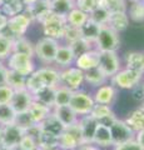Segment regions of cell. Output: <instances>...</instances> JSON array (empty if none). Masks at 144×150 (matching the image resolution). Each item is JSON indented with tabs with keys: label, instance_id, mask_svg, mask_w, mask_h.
Segmentation results:
<instances>
[{
	"label": "cell",
	"instance_id": "cell-46",
	"mask_svg": "<svg viewBox=\"0 0 144 150\" xmlns=\"http://www.w3.org/2000/svg\"><path fill=\"white\" fill-rule=\"evenodd\" d=\"M131 94H132V99L135 103H138L139 105H142L144 103V81L139 83L138 85L134 86L131 90Z\"/></svg>",
	"mask_w": 144,
	"mask_h": 150
},
{
	"label": "cell",
	"instance_id": "cell-28",
	"mask_svg": "<svg viewBox=\"0 0 144 150\" xmlns=\"http://www.w3.org/2000/svg\"><path fill=\"white\" fill-rule=\"evenodd\" d=\"M77 6V0H50L52 13L65 18Z\"/></svg>",
	"mask_w": 144,
	"mask_h": 150
},
{
	"label": "cell",
	"instance_id": "cell-17",
	"mask_svg": "<svg viewBox=\"0 0 144 150\" xmlns=\"http://www.w3.org/2000/svg\"><path fill=\"white\" fill-rule=\"evenodd\" d=\"M74 62H75V55L73 53L72 46L64 44V43H60L57 55H55V60H54L55 68H58L60 70V69L73 67Z\"/></svg>",
	"mask_w": 144,
	"mask_h": 150
},
{
	"label": "cell",
	"instance_id": "cell-18",
	"mask_svg": "<svg viewBox=\"0 0 144 150\" xmlns=\"http://www.w3.org/2000/svg\"><path fill=\"white\" fill-rule=\"evenodd\" d=\"M25 11L29 14L31 20L41 24L50 14H52V9H50V0H39L34 5L29 8H25Z\"/></svg>",
	"mask_w": 144,
	"mask_h": 150
},
{
	"label": "cell",
	"instance_id": "cell-39",
	"mask_svg": "<svg viewBox=\"0 0 144 150\" xmlns=\"http://www.w3.org/2000/svg\"><path fill=\"white\" fill-rule=\"evenodd\" d=\"M110 15H111V14L106 10L105 8L99 5L98 8L95 9V10H93L89 14V20H92L93 23H95V24H98L100 26H104V25H108Z\"/></svg>",
	"mask_w": 144,
	"mask_h": 150
},
{
	"label": "cell",
	"instance_id": "cell-22",
	"mask_svg": "<svg viewBox=\"0 0 144 150\" xmlns=\"http://www.w3.org/2000/svg\"><path fill=\"white\" fill-rule=\"evenodd\" d=\"M108 81H109V79L105 76V74L101 71L98 67L84 71V83L94 89L104 85V84H106Z\"/></svg>",
	"mask_w": 144,
	"mask_h": 150
},
{
	"label": "cell",
	"instance_id": "cell-52",
	"mask_svg": "<svg viewBox=\"0 0 144 150\" xmlns=\"http://www.w3.org/2000/svg\"><path fill=\"white\" fill-rule=\"evenodd\" d=\"M78 150H101V149L94 144H82L78 148Z\"/></svg>",
	"mask_w": 144,
	"mask_h": 150
},
{
	"label": "cell",
	"instance_id": "cell-34",
	"mask_svg": "<svg viewBox=\"0 0 144 150\" xmlns=\"http://www.w3.org/2000/svg\"><path fill=\"white\" fill-rule=\"evenodd\" d=\"M88 20H89V14L84 13L80 9H78L77 6L65 16L67 24L70 26H75V28H82Z\"/></svg>",
	"mask_w": 144,
	"mask_h": 150
},
{
	"label": "cell",
	"instance_id": "cell-32",
	"mask_svg": "<svg viewBox=\"0 0 144 150\" xmlns=\"http://www.w3.org/2000/svg\"><path fill=\"white\" fill-rule=\"evenodd\" d=\"M52 109L53 108H49L46 105L40 104V103L33 101V104H31L30 109H29V114L31 115V118H33L35 124H40V123H43L49 115H52Z\"/></svg>",
	"mask_w": 144,
	"mask_h": 150
},
{
	"label": "cell",
	"instance_id": "cell-49",
	"mask_svg": "<svg viewBox=\"0 0 144 150\" xmlns=\"http://www.w3.org/2000/svg\"><path fill=\"white\" fill-rule=\"evenodd\" d=\"M6 75H8V68L5 64L1 63L0 64V86L6 85Z\"/></svg>",
	"mask_w": 144,
	"mask_h": 150
},
{
	"label": "cell",
	"instance_id": "cell-43",
	"mask_svg": "<svg viewBox=\"0 0 144 150\" xmlns=\"http://www.w3.org/2000/svg\"><path fill=\"white\" fill-rule=\"evenodd\" d=\"M80 39V30L79 28L75 26H70L67 24L65 31H64V36H63V43L67 45H72L73 43H75L77 40Z\"/></svg>",
	"mask_w": 144,
	"mask_h": 150
},
{
	"label": "cell",
	"instance_id": "cell-2",
	"mask_svg": "<svg viewBox=\"0 0 144 150\" xmlns=\"http://www.w3.org/2000/svg\"><path fill=\"white\" fill-rule=\"evenodd\" d=\"M59 45H60V41L54 40L52 38H48V36L40 38L34 44V50H35L34 59H38L45 67L54 65L55 55H57Z\"/></svg>",
	"mask_w": 144,
	"mask_h": 150
},
{
	"label": "cell",
	"instance_id": "cell-37",
	"mask_svg": "<svg viewBox=\"0 0 144 150\" xmlns=\"http://www.w3.org/2000/svg\"><path fill=\"white\" fill-rule=\"evenodd\" d=\"M73 91L63 85H58L55 88V96H54V106H65L69 105L72 99Z\"/></svg>",
	"mask_w": 144,
	"mask_h": 150
},
{
	"label": "cell",
	"instance_id": "cell-8",
	"mask_svg": "<svg viewBox=\"0 0 144 150\" xmlns=\"http://www.w3.org/2000/svg\"><path fill=\"white\" fill-rule=\"evenodd\" d=\"M31 24H33V20H31L30 15L24 10L23 13L18 14V15L9 18L5 33L9 36H11L14 40V39H16V38L25 36L26 31L29 30Z\"/></svg>",
	"mask_w": 144,
	"mask_h": 150
},
{
	"label": "cell",
	"instance_id": "cell-41",
	"mask_svg": "<svg viewBox=\"0 0 144 150\" xmlns=\"http://www.w3.org/2000/svg\"><path fill=\"white\" fill-rule=\"evenodd\" d=\"M16 112L14 111L10 104H0V126L14 124Z\"/></svg>",
	"mask_w": 144,
	"mask_h": 150
},
{
	"label": "cell",
	"instance_id": "cell-3",
	"mask_svg": "<svg viewBox=\"0 0 144 150\" xmlns=\"http://www.w3.org/2000/svg\"><path fill=\"white\" fill-rule=\"evenodd\" d=\"M143 79L144 73L128 68H122L114 76L109 79V83L118 90H132L135 85L143 81Z\"/></svg>",
	"mask_w": 144,
	"mask_h": 150
},
{
	"label": "cell",
	"instance_id": "cell-19",
	"mask_svg": "<svg viewBox=\"0 0 144 150\" xmlns=\"http://www.w3.org/2000/svg\"><path fill=\"white\" fill-rule=\"evenodd\" d=\"M52 114L59 120L64 128H69L72 125H75L79 121V116L69 105L65 106H54L52 109Z\"/></svg>",
	"mask_w": 144,
	"mask_h": 150
},
{
	"label": "cell",
	"instance_id": "cell-38",
	"mask_svg": "<svg viewBox=\"0 0 144 150\" xmlns=\"http://www.w3.org/2000/svg\"><path fill=\"white\" fill-rule=\"evenodd\" d=\"M25 84H26V78L23 75L18 74L13 70L8 69V75H6V85H9L14 91L15 90H21L25 89Z\"/></svg>",
	"mask_w": 144,
	"mask_h": 150
},
{
	"label": "cell",
	"instance_id": "cell-35",
	"mask_svg": "<svg viewBox=\"0 0 144 150\" xmlns=\"http://www.w3.org/2000/svg\"><path fill=\"white\" fill-rule=\"evenodd\" d=\"M128 5L127 14L133 21H144V1L143 0H133Z\"/></svg>",
	"mask_w": 144,
	"mask_h": 150
},
{
	"label": "cell",
	"instance_id": "cell-4",
	"mask_svg": "<svg viewBox=\"0 0 144 150\" xmlns=\"http://www.w3.org/2000/svg\"><path fill=\"white\" fill-rule=\"evenodd\" d=\"M4 64L9 70H13L25 78H28L36 70L35 59L19 53H11V55L5 60Z\"/></svg>",
	"mask_w": 144,
	"mask_h": 150
},
{
	"label": "cell",
	"instance_id": "cell-45",
	"mask_svg": "<svg viewBox=\"0 0 144 150\" xmlns=\"http://www.w3.org/2000/svg\"><path fill=\"white\" fill-rule=\"evenodd\" d=\"M99 5V0H77V8L87 14H90Z\"/></svg>",
	"mask_w": 144,
	"mask_h": 150
},
{
	"label": "cell",
	"instance_id": "cell-26",
	"mask_svg": "<svg viewBox=\"0 0 144 150\" xmlns=\"http://www.w3.org/2000/svg\"><path fill=\"white\" fill-rule=\"evenodd\" d=\"M129 21H131V19H129L127 11L124 13H114L110 15V19L108 21V26L110 29H113L115 33H123L124 30H127L129 28Z\"/></svg>",
	"mask_w": 144,
	"mask_h": 150
},
{
	"label": "cell",
	"instance_id": "cell-20",
	"mask_svg": "<svg viewBox=\"0 0 144 150\" xmlns=\"http://www.w3.org/2000/svg\"><path fill=\"white\" fill-rule=\"evenodd\" d=\"M78 124L82 130L83 144H93V138H94L95 130L98 128L96 120L90 115H85V116H80L79 118Z\"/></svg>",
	"mask_w": 144,
	"mask_h": 150
},
{
	"label": "cell",
	"instance_id": "cell-27",
	"mask_svg": "<svg viewBox=\"0 0 144 150\" xmlns=\"http://www.w3.org/2000/svg\"><path fill=\"white\" fill-rule=\"evenodd\" d=\"M40 128H41V131L43 133H46L49 135H53V137H57L59 138L60 135H62V133L64 131V126L59 123V120L55 118V116L52 114L49 115L48 118H46L43 123H40Z\"/></svg>",
	"mask_w": 144,
	"mask_h": 150
},
{
	"label": "cell",
	"instance_id": "cell-1",
	"mask_svg": "<svg viewBox=\"0 0 144 150\" xmlns=\"http://www.w3.org/2000/svg\"><path fill=\"white\" fill-rule=\"evenodd\" d=\"M60 85L59 83V69L49 65V67H40L36 68L35 71L26 78L25 89L31 94L45 86L57 88Z\"/></svg>",
	"mask_w": 144,
	"mask_h": 150
},
{
	"label": "cell",
	"instance_id": "cell-24",
	"mask_svg": "<svg viewBox=\"0 0 144 150\" xmlns=\"http://www.w3.org/2000/svg\"><path fill=\"white\" fill-rule=\"evenodd\" d=\"M124 120L132 128L134 133L143 130L144 129V108L142 105H139L138 108H135L134 110L129 112Z\"/></svg>",
	"mask_w": 144,
	"mask_h": 150
},
{
	"label": "cell",
	"instance_id": "cell-21",
	"mask_svg": "<svg viewBox=\"0 0 144 150\" xmlns=\"http://www.w3.org/2000/svg\"><path fill=\"white\" fill-rule=\"evenodd\" d=\"M98 63H99V51L96 49H92L84 54L77 56L75 62H74V67L80 69L82 71H87V70L96 68Z\"/></svg>",
	"mask_w": 144,
	"mask_h": 150
},
{
	"label": "cell",
	"instance_id": "cell-42",
	"mask_svg": "<svg viewBox=\"0 0 144 150\" xmlns=\"http://www.w3.org/2000/svg\"><path fill=\"white\" fill-rule=\"evenodd\" d=\"M18 128H20L23 131H26L28 129H30L31 126H34L35 123L31 115L29 114V111L26 112H20V114H16V118H15V121H14Z\"/></svg>",
	"mask_w": 144,
	"mask_h": 150
},
{
	"label": "cell",
	"instance_id": "cell-36",
	"mask_svg": "<svg viewBox=\"0 0 144 150\" xmlns=\"http://www.w3.org/2000/svg\"><path fill=\"white\" fill-rule=\"evenodd\" d=\"M13 53V38L5 31L0 33V60L4 63Z\"/></svg>",
	"mask_w": 144,
	"mask_h": 150
},
{
	"label": "cell",
	"instance_id": "cell-9",
	"mask_svg": "<svg viewBox=\"0 0 144 150\" xmlns=\"http://www.w3.org/2000/svg\"><path fill=\"white\" fill-rule=\"evenodd\" d=\"M59 83L60 85L68 88L69 90L75 91L82 89L84 85V71H82L80 69L77 67H69L65 69L59 70Z\"/></svg>",
	"mask_w": 144,
	"mask_h": 150
},
{
	"label": "cell",
	"instance_id": "cell-30",
	"mask_svg": "<svg viewBox=\"0 0 144 150\" xmlns=\"http://www.w3.org/2000/svg\"><path fill=\"white\" fill-rule=\"evenodd\" d=\"M54 96H55V88L45 86L33 93V99L36 103H40L43 105L49 108H54Z\"/></svg>",
	"mask_w": 144,
	"mask_h": 150
},
{
	"label": "cell",
	"instance_id": "cell-15",
	"mask_svg": "<svg viewBox=\"0 0 144 150\" xmlns=\"http://www.w3.org/2000/svg\"><path fill=\"white\" fill-rule=\"evenodd\" d=\"M89 115L96 120L98 125L106 126V128H110V125L118 118L115 115V112L113 111V108L103 104H95Z\"/></svg>",
	"mask_w": 144,
	"mask_h": 150
},
{
	"label": "cell",
	"instance_id": "cell-14",
	"mask_svg": "<svg viewBox=\"0 0 144 150\" xmlns=\"http://www.w3.org/2000/svg\"><path fill=\"white\" fill-rule=\"evenodd\" d=\"M23 137H24V131L20 128H18L15 124L1 126V142H0V145L6 146L9 149L18 148Z\"/></svg>",
	"mask_w": 144,
	"mask_h": 150
},
{
	"label": "cell",
	"instance_id": "cell-48",
	"mask_svg": "<svg viewBox=\"0 0 144 150\" xmlns=\"http://www.w3.org/2000/svg\"><path fill=\"white\" fill-rule=\"evenodd\" d=\"M113 150H143V149L135 140H131L128 143L115 145V146H113Z\"/></svg>",
	"mask_w": 144,
	"mask_h": 150
},
{
	"label": "cell",
	"instance_id": "cell-12",
	"mask_svg": "<svg viewBox=\"0 0 144 150\" xmlns=\"http://www.w3.org/2000/svg\"><path fill=\"white\" fill-rule=\"evenodd\" d=\"M109 130H110L111 140H113V146L128 143L131 140H134V138H135V133L132 130L131 126L125 123L124 119L117 118L114 123L110 125Z\"/></svg>",
	"mask_w": 144,
	"mask_h": 150
},
{
	"label": "cell",
	"instance_id": "cell-58",
	"mask_svg": "<svg viewBox=\"0 0 144 150\" xmlns=\"http://www.w3.org/2000/svg\"><path fill=\"white\" fill-rule=\"evenodd\" d=\"M125 1H128V0H125ZM131 1H132V0H131Z\"/></svg>",
	"mask_w": 144,
	"mask_h": 150
},
{
	"label": "cell",
	"instance_id": "cell-11",
	"mask_svg": "<svg viewBox=\"0 0 144 150\" xmlns=\"http://www.w3.org/2000/svg\"><path fill=\"white\" fill-rule=\"evenodd\" d=\"M83 144L82 130L80 126L77 123L69 128H65L62 135L59 137V145L58 148L62 150H75Z\"/></svg>",
	"mask_w": 144,
	"mask_h": 150
},
{
	"label": "cell",
	"instance_id": "cell-10",
	"mask_svg": "<svg viewBox=\"0 0 144 150\" xmlns=\"http://www.w3.org/2000/svg\"><path fill=\"white\" fill-rule=\"evenodd\" d=\"M98 68L110 79L123 68L122 59L117 51H99V63Z\"/></svg>",
	"mask_w": 144,
	"mask_h": 150
},
{
	"label": "cell",
	"instance_id": "cell-25",
	"mask_svg": "<svg viewBox=\"0 0 144 150\" xmlns=\"http://www.w3.org/2000/svg\"><path fill=\"white\" fill-rule=\"evenodd\" d=\"M124 68L144 73V53L143 51H128L124 55Z\"/></svg>",
	"mask_w": 144,
	"mask_h": 150
},
{
	"label": "cell",
	"instance_id": "cell-23",
	"mask_svg": "<svg viewBox=\"0 0 144 150\" xmlns=\"http://www.w3.org/2000/svg\"><path fill=\"white\" fill-rule=\"evenodd\" d=\"M93 144L96 145L100 149L113 148V140H111L109 128L98 125V128L95 130V134H94V138H93Z\"/></svg>",
	"mask_w": 144,
	"mask_h": 150
},
{
	"label": "cell",
	"instance_id": "cell-44",
	"mask_svg": "<svg viewBox=\"0 0 144 150\" xmlns=\"http://www.w3.org/2000/svg\"><path fill=\"white\" fill-rule=\"evenodd\" d=\"M70 46L73 49V53H74V55H75V58L79 56V55L87 53V51L92 50V49H94V45L88 43V41H85L84 39H82V38L79 40H77L75 43H73Z\"/></svg>",
	"mask_w": 144,
	"mask_h": 150
},
{
	"label": "cell",
	"instance_id": "cell-16",
	"mask_svg": "<svg viewBox=\"0 0 144 150\" xmlns=\"http://www.w3.org/2000/svg\"><path fill=\"white\" fill-rule=\"evenodd\" d=\"M33 101H34L33 94H31L29 90H26V89H21V90L14 91L10 105L16 114H20V112L29 111Z\"/></svg>",
	"mask_w": 144,
	"mask_h": 150
},
{
	"label": "cell",
	"instance_id": "cell-56",
	"mask_svg": "<svg viewBox=\"0 0 144 150\" xmlns=\"http://www.w3.org/2000/svg\"><path fill=\"white\" fill-rule=\"evenodd\" d=\"M142 106H143V108H144V103H143V104H142Z\"/></svg>",
	"mask_w": 144,
	"mask_h": 150
},
{
	"label": "cell",
	"instance_id": "cell-29",
	"mask_svg": "<svg viewBox=\"0 0 144 150\" xmlns=\"http://www.w3.org/2000/svg\"><path fill=\"white\" fill-rule=\"evenodd\" d=\"M100 28H101L100 25L93 23L92 20H88L82 28H79V30H80V38L84 39L85 41H88V43L94 45L96 39H98Z\"/></svg>",
	"mask_w": 144,
	"mask_h": 150
},
{
	"label": "cell",
	"instance_id": "cell-33",
	"mask_svg": "<svg viewBox=\"0 0 144 150\" xmlns=\"http://www.w3.org/2000/svg\"><path fill=\"white\" fill-rule=\"evenodd\" d=\"M25 10V6L21 0H3L0 4V11L8 18L18 15Z\"/></svg>",
	"mask_w": 144,
	"mask_h": 150
},
{
	"label": "cell",
	"instance_id": "cell-6",
	"mask_svg": "<svg viewBox=\"0 0 144 150\" xmlns=\"http://www.w3.org/2000/svg\"><path fill=\"white\" fill-rule=\"evenodd\" d=\"M40 25H41V29H43L44 36L52 38V39L58 40L62 43L64 31H65V28H67L65 18L52 13Z\"/></svg>",
	"mask_w": 144,
	"mask_h": 150
},
{
	"label": "cell",
	"instance_id": "cell-40",
	"mask_svg": "<svg viewBox=\"0 0 144 150\" xmlns=\"http://www.w3.org/2000/svg\"><path fill=\"white\" fill-rule=\"evenodd\" d=\"M100 6L105 8L110 14L124 13L128 10V5L125 0H99Z\"/></svg>",
	"mask_w": 144,
	"mask_h": 150
},
{
	"label": "cell",
	"instance_id": "cell-13",
	"mask_svg": "<svg viewBox=\"0 0 144 150\" xmlns=\"http://www.w3.org/2000/svg\"><path fill=\"white\" fill-rule=\"evenodd\" d=\"M118 91H119L118 89L108 81L104 85L94 89L92 95H93V99H94L95 104H103V105L111 106L118 98Z\"/></svg>",
	"mask_w": 144,
	"mask_h": 150
},
{
	"label": "cell",
	"instance_id": "cell-53",
	"mask_svg": "<svg viewBox=\"0 0 144 150\" xmlns=\"http://www.w3.org/2000/svg\"><path fill=\"white\" fill-rule=\"evenodd\" d=\"M21 1H23V4H24L25 8H29V6H31V5H34V4H35L36 1H39V0H21Z\"/></svg>",
	"mask_w": 144,
	"mask_h": 150
},
{
	"label": "cell",
	"instance_id": "cell-47",
	"mask_svg": "<svg viewBox=\"0 0 144 150\" xmlns=\"http://www.w3.org/2000/svg\"><path fill=\"white\" fill-rule=\"evenodd\" d=\"M13 95L14 90L9 85L0 86V104H10Z\"/></svg>",
	"mask_w": 144,
	"mask_h": 150
},
{
	"label": "cell",
	"instance_id": "cell-5",
	"mask_svg": "<svg viewBox=\"0 0 144 150\" xmlns=\"http://www.w3.org/2000/svg\"><path fill=\"white\" fill-rule=\"evenodd\" d=\"M94 105H95V101L93 99L92 93H88L85 90H83V89L73 91L69 106L77 112V115L79 118L89 115Z\"/></svg>",
	"mask_w": 144,
	"mask_h": 150
},
{
	"label": "cell",
	"instance_id": "cell-57",
	"mask_svg": "<svg viewBox=\"0 0 144 150\" xmlns=\"http://www.w3.org/2000/svg\"><path fill=\"white\" fill-rule=\"evenodd\" d=\"M1 63H3V62H1V60H0V64H1Z\"/></svg>",
	"mask_w": 144,
	"mask_h": 150
},
{
	"label": "cell",
	"instance_id": "cell-54",
	"mask_svg": "<svg viewBox=\"0 0 144 150\" xmlns=\"http://www.w3.org/2000/svg\"><path fill=\"white\" fill-rule=\"evenodd\" d=\"M52 150H62L60 148H54V149H52Z\"/></svg>",
	"mask_w": 144,
	"mask_h": 150
},
{
	"label": "cell",
	"instance_id": "cell-51",
	"mask_svg": "<svg viewBox=\"0 0 144 150\" xmlns=\"http://www.w3.org/2000/svg\"><path fill=\"white\" fill-rule=\"evenodd\" d=\"M134 140L140 145L142 146V149L144 150V129L143 130H139V131H137L135 133V138H134Z\"/></svg>",
	"mask_w": 144,
	"mask_h": 150
},
{
	"label": "cell",
	"instance_id": "cell-59",
	"mask_svg": "<svg viewBox=\"0 0 144 150\" xmlns=\"http://www.w3.org/2000/svg\"><path fill=\"white\" fill-rule=\"evenodd\" d=\"M75 150H78V149H75Z\"/></svg>",
	"mask_w": 144,
	"mask_h": 150
},
{
	"label": "cell",
	"instance_id": "cell-31",
	"mask_svg": "<svg viewBox=\"0 0 144 150\" xmlns=\"http://www.w3.org/2000/svg\"><path fill=\"white\" fill-rule=\"evenodd\" d=\"M13 53H19L30 56V58H34L35 56L34 43H31L25 36L16 38V39L13 40Z\"/></svg>",
	"mask_w": 144,
	"mask_h": 150
},
{
	"label": "cell",
	"instance_id": "cell-50",
	"mask_svg": "<svg viewBox=\"0 0 144 150\" xmlns=\"http://www.w3.org/2000/svg\"><path fill=\"white\" fill-rule=\"evenodd\" d=\"M8 20H9V18L6 15H4V14L0 11V33H3V31L6 30Z\"/></svg>",
	"mask_w": 144,
	"mask_h": 150
},
{
	"label": "cell",
	"instance_id": "cell-55",
	"mask_svg": "<svg viewBox=\"0 0 144 150\" xmlns=\"http://www.w3.org/2000/svg\"><path fill=\"white\" fill-rule=\"evenodd\" d=\"M1 3H3V0H0V4H1Z\"/></svg>",
	"mask_w": 144,
	"mask_h": 150
},
{
	"label": "cell",
	"instance_id": "cell-7",
	"mask_svg": "<svg viewBox=\"0 0 144 150\" xmlns=\"http://www.w3.org/2000/svg\"><path fill=\"white\" fill-rule=\"evenodd\" d=\"M94 49L98 51H117L120 49V38L119 34L110 29L108 25L100 28L98 39L94 44Z\"/></svg>",
	"mask_w": 144,
	"mask_h": 150
}]
</instances>
